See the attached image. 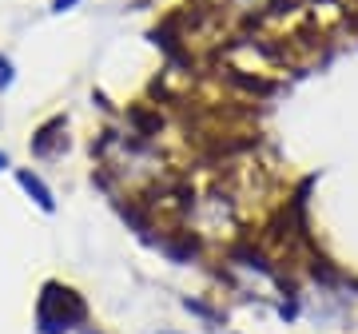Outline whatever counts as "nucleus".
Returning <instances> with one entry per match:
<instances>
[{
    "label": "nucleus",
    "mask_w": 358,
    "mask_h": 334,
    "mask_svg": "<svg viewBox=\"0 0 358 334\" xmlns=\"http://www.w3.org/2000/svg\"><path fill=\"white\" fill-rule=\"evenodd\" d=\"M80 4H84V0H52L48 8H52L56 16H64V13H72V8H80Z\"/></svg>",
    "instance_id": "nucleus-7"
},
{
    "label": "nucleus",
    "mask_w": 358,
    "mask_h": 334,
    "mask_svg": "<svg viewBox=\"0 0 358 334\" xmlns=\"http://www.w3.org/2000/svg\"><path fill=\"white\" fill-rule=\"evenodd\" d=\"M13 84H16V64H13V56H8V52H0V96H4V92H13Z\"/></svg>",
    "instance_id": "nucleus-6"
},
{
    "label": "nucleus",
    "mask_w": 358,
    "mask_h": 334,
    "mask_svg": "<svg viewBox=\"0 0 358 334\" xmlns=\"http://www.w3.org/2000/svg\"><path fill=\"white\" fill-rule=\"evenodd\" d=\"M8 167H13V155H8L4 147H0V171H8Z\"/></svg>",
    "instance_id": "nucleus-8"
},
{
    "label": "nucleus",
    "mask_w": 358,
    "mask_h": 334,
    "mask_svg": "<svg viewBox=\"0 0 358 334\" xmlns=\"http://www.w3.org/2000/svg\"><path fill=\"white\" fill-rule=\"evenodd\" d=\"M68 143H72L68 140V116L64 112H56V116H48L36 131H32L28 152H32L36 164H56V159H64L68 155Z\"/></svg>",
    "instance_id": "nucleus-2"
},
{
    "label": "nucleus",
    "mask_w": 358,
    "mask_h": 334,
    "mask_svg": "<svg viewBox=\"0 0 358 334\" xmlns=\"http://www.w3.org/2000/svg\"><path fill=\"white\" fill-rule=\"evenodd\" d=\"M13 180L36 211H44V215H56V211H60V199H56V191H52V183L40 175L36 167H13Z\"/></svg>",
    "instance_id": "nucleus-3"
},
{
    "label": "nucleus",
    "mask_w": 358,
    "mask_h": 334,
    "mask_svg": "<svg viewBox=\"0 0 358 334\" xmlns=\"http://www.w3.org/2000/svg\"><path fill=\"white\" fill-rule=\"evenodd\" d=\"M92 326V307L72 283L48 279L40 286L36 307H32V331L36 334H80Z\"/></svg>",
    "instance_id": "nucleus-1"
},
{
    "label": "nucleus",
    "mask_w": 358,
    "mask_h": 334,
    "mask_svg": "<svg viewBox=\"0 0 358 334\" xmlns=\"http://www.w3.org/2000/svg\"><path fill=\"white\" fill-rule=\"evenodd\" d=\"M219 20H255L271 8V0H199Z\"/></svg>",
    "instance_id": "nucleus-4"
},
{
    "label": "nucleus",
    "mask_w": 358,
    "mask_h": 334,
    "mask_svg": "<svg viewBox=\"0 0 358 334\" xmlns=\"http://www.w3.org/2000/svg\"><path fill=\"white\" fill-rule=\"evenodd\" d=\"M80 334H108V331H100V326H84Z\"/></svg>",
    "instance_id": "nucleus-9"
},
{
    "label": "nucleus",
    "mask_w": 358,
    "mask_h": 334,
    "mask_svg": "<svg viewBox=\"0 0 358 334\" xmlns=\"http://www.w3.org/2000/svg\"><path fill=\"white\" fill-rule=\"evenodd\" d=\"M155 334H179V331H167V326H159V331H155Z\"/></svg>",
    "instance_id": "nucleus-10"
},
{
    "label": "nucleus",
    "mask_w": 358,
    "mask_h": 334,
    "mask_svg": "<svg viewBox=\"0 0 358 334\" xmlns=\"http://www.w3.org/2000/svg\"><path fill=\"white\" fill-rule=\"evenodd\" d=\"M179 307L187 310V314H195V319L203 322V326H211V331H219V322H223V310L211 307V303L199 298V295H183V298H179Z\"/></svg>",
    "instance_id": "nucleus-5"
}]
</instances>
